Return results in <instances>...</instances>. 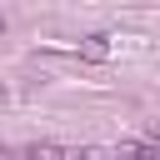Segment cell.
Listing matches in <instances>:
<instances>
[{
  "label": "cell",
  "mask_w": 160,
  "mask_h": 160,
  "mask_svg": "<svg viewBox=\"0 0 160 160\" xmlns=\"http://www.w3.org/2000/svg\"><path fill=\"white\" fill-rule=\"evenodd\" d=\"M75 55H80V60H95V65H105V60H110V35H85V40L75 45Z\"/></svg>",
  "instance_id": "obj_1"
},
{
  "label": "cell",
  "mask_w": 160,
  "mask_h": 160,
  "mask_svg": "<svg viewBox=\"0 0 160 160\" xmlns=\"http://www.w3.org/2000/svg\"><path fill=\"white\" fill-rule=\"evenodd\" d=\"M5 95H10V90H5V80H0V105H5Z\"/></svg>",
  "instance_id": "obj_2"
},
{
  "label": "cell",
  "mask_w": 160,
  "mask_h": 160,
  "mask_svg": "<svg viewBox=\"0 0 160 160\" xmlns=\"http://www.w3.org/2000/svg\"><path fill=\"white\" fill-rule=\"evenodd\" d=\"M0 30H5V20H0Z\"/></svg>",
  "instance_id": "obj_3"
}]
</instances>
